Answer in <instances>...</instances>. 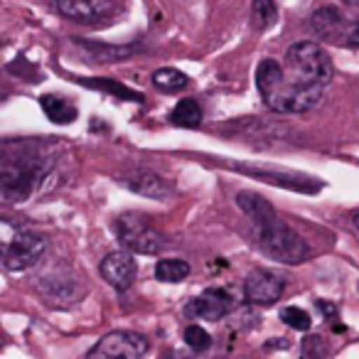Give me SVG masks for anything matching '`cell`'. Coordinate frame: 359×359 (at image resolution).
Segmentation results:
<instances>
[{
  "label": "cell",
  "instance_id": "1",
  "mask_svg": "<svg viewBox=\"0 0 359 359\" xmlns=\"http://www.w3.org/2000/svg\"><path fill=\"white\" fill-rule=\"evenodd\" d=\"M332 81V60L315 42H295L285 52V67L264 60L256 69V86L264 104L276 114H303L318 106Z\"/></svg>",
  "mask_w": 359,
  "mask_h": 359
},
{
  "label": "cell",
  "instance_id": "2",
  "mask_svg": "<svg viewBox=\"0 0 359 359\" xmlns=\"http://www.w3.org/2000/svg\"><path fill=\"white\" fill-rule=\"evenodd\" d=\"M55 140H0V197L25 202L40 190L57 165Z\"/></svg>",
  "mask_w": 359,
  "mask_h": 359
},
{
  "label": "cell",
  "instance_id": "3",
  "mask_svg": "<svg viewBox=\"0 0 359 359\" xmlns=\"http://www.w3.org/2000/svg\"><path fill=\"white\" fill-rule=\"evenodd\" d=\"M47 244L32 226L0 217V264L8 271H27L42 259Z\"/></svg>",
  "mask_w": 359,
  "mask_h": 359
},
{
  "label": "cell",
  "instance_id": "4",
  "mask_svg": "<svg viewBox=\"0 0 359 359\" xmlns=\"http://www.w3.org/2000/svg\"><path fill=\"white\" fill-rule=\"evenodd\" d=\"M254 234L256 244L266 256L280 261V264H303L310 259V246L305 244V239L298 231L290 229L285 222H280L278 217H269V219L254 222Z\"/></svg>",
  "mask_w": 359,
  "mask_h": 359
},
{
  "label": "cell",
  "instance_id": "5",
  "mask_svg": "<svg viewBox=\"0 0 359 359\" xmlns=\"http://www.w3.org/2000/svg\"><path fill=\"white\" fill-rule=\"evenodd\" d=\"M118 241L133 254L153 256L165 249V234L153 224V219L140 212H126L114 224Z\"/></svg>",
  "mask_w": 359,
  "mask_h": 359
},
{
  "label": "cell",
  "instance_id": "6",
  "mask_svg": "<svg viewBox=\"0 0 359 359\" xmlns=\"http://www.w3.org/2000/svg\"><path fill=\"white\" fill-rule=\"evenodd\" d=\"M148 352V339L138 332L130 330H116V332L106 334L96 347L89 349V357H126V359H138Z\"/></svg>",
  "mask_w": 359,
  "mask_h": 359
},
{
  "label": "cell",
  "instance_id": "7",
  "mask_svg": "<svg viewBox=\"0 0 359 359\" xmlns=\"http://www.w3.org/2000/svg\"><path fill=\"white\" fill-rule=\"evenodd\" d=\"M37 288H40L42 298H45L47 303L57 305V308H69V305L79 303L86 293L84 283H81L74 273H62V271H57V276H45V278H40Z\"/></svg>",
  "mask_w": 359,
  "mask_h": 359
},
{
  "label": "cell",
  "instance_id": "8",
  "mask_svg": "<svg viewBox=\"0 0 359 359\" xmlns=\"http://www.w3.org/2000/svg\"><path fill=\"white\" fill-rule=\"evenodd\" d=\"M283 278L266 269H254L244 280V295L251 305H273L283 295Z\"/></svg>",
  "mask_w": 359,
  "mask_h": 359
},
{
  "label": "cell",
  "instance_id": "9",
  "mask_svg": "<svg viewBox=\"0 0 359 359\" xmlns=\"http://www.w3.org/2000/svg\"><path fill=\"white\" fill-rule=\"evenodd\" d=\"M234 308V300L226 290L222 288H210L200 295V298L190 300V305L185 308L187 318L195 320H210V323H217V320L226 318Z\"/></svg>",
  "mask_w": 359,
  "mask_h": 359
},
{
  "label": "cell",
  "instance_id": "10",
  "mask_svg": "<svg viewBox=\"0 0 359 359\" xmlns=\"http://www.w3.org/2000/svg\"><path fill=\"white\" fill-rule=\"evenodd\" d=\"M135 273H138V266L135 259L130 256V251H114L101 261V276L109 285H114L116 290H126L133 285Z\"/></svg>",
  "mask_w": 359,
  "mask_h": 359
},
{
  "label": "cell",
  "instance_id": "11",
  "mask_svg": "<svg viewBox=\"0 0 359 359\" xmlns=\"http://www.w3.org/2000/svg\"><path fill=\"white\" fill-rule=\"evenodd\" d=\"M55 6L72 20H101L111 13V0H55Z\"/></svg>",
  "mask_w": 359,
  "mask_h": 359
},
{
  "label": "cell",
  "instance_id": "12",
  "mask_svg": "<svg viewBox=\"0 0 359 359\" xmlns=\"http://www.w3.org/2000/svg\"><path fill=\"white\" fill-rule=\"evenodd\" d=\"M310 25H313L315 35L323 37V40H339L342 32H344V37H347V30H344V18L337 8H330V6L320 8V11L313 15V20H310Z\"/></svg>",
  "mask_w": 359,
  "mask_h": 359
},
{
  "label": "cell",
  "instance_id": "13",
  "mask_svg": "<svg viewBox=\"0 0 359 359\" xmlns=\"http://www.w3.org/2000/svg\"><path fill=\"white\" fill-rule=\"evenodd\" d=\"M128 187L133 192H138V195L150 197V200H165V197L172 195V187H170V182H165L160 175L148 172V170L133 175V177L128 180Z\"/></svg>",
  "mask_w": 359,
  "mask_h": 359
},
{
  "label": "cell",
  "instance_id": "14",
  "mask_svg": "<svg viewBox=\"0 0 359 359\" xmlns=\"http://www.w3.org/2000/svg\"><path fill=\"white\" fill-rule=\"evenodd\" d=\"M40 104H42V111H45L47 118L55 121V123H62V126L76 121V114H79L74 104H69L67 99H62V96H55V94L42 96Z\"/></svg>",
  "mask_w": 359,
  "mask_h": 359
},
{
  "label": "cell",
  "instance_id": "15",
  "mask_svg": "<svg viewBox=\"0 0 359 359\" xmlns=\"http://www.w3.org/2000/svg\"><path fill=\"white\" fill-rule=\"evenodd\" d=\"M236 205L241 207V212H246V217H249L251 222L269 219V217L276 215L273 207L261 195H256V192H239V195H236Z\"/></svg>",
  "mask_w": 359,
  "mask_h": 359
},
{
  "label": "cell",
  "instance_id": "16",
  "mask_svg": "<svg viewBox=\"0 0 359 359\" xmlns=\"http://www.w3.org/2000/svg\"><path fill=\"white\" fill-rule=\"evenodd\" d=\"M202 121V109L195 99H182L170 114V123L180 126V128H195Z\"/></svg>",
  "mask_w": 359,
  "mask_h": 359
},
{
  "label": "cell",
  "instance_id": "17",
  "mask_svg": "<svg viewBox=\"0 0 359 359\" xmlns=\"http://www.w3.org/2000/svg\"><path fill=\"white\" fill-rule=\"evenodd\" d=\"M153 84L158 86L163 94H180L182 89H187L190 79H187V74H182L180 69L165 67V69H158L153 74Z\"/></svg>",
  "mask_w": 359,
  "mask_h": 359
},
{
  "label": "cell",
  "instance_id": "18",
  "mask_svg": "<svg viewBox=\"0 0 359 359\" xmlns=\"http://www.w3.org/2000/svg\"><path fill=\"white\" fill-rule=\"evenodd\" d=\"M190 276V264L182 259H163L155 266V278L163 283H180Z\"/></svg>",
  "mask_w": 359,
  "mask_h": 359
},
{
  "label": "cell",
  "instance_id": "19",
  "mask_svg": "<svg viewBox=\"0 0 359 359\" xmlns=\"http://www.w3.org/2000/svg\"><path fill=\"white\" fill-rule=\"evenodd\" d=\"M254 22L259 30H266L276 22V3L273 0H254Z\"/></svg>",
  "mask_w": 359,
  "mask_h": 359
},
{
  "label": "cell",
  "instance_id": "20",
  "mask_svg": "<svg viewBox=\"0 0 359 359\" xmlns=\"http://www.w3.org/2000/svg\"><path fill=\"white\" fill-rule=\"evenodd\" d=\"M280 320H283V323L288 325V327L300 330V332L310 330V325H313L310 315L305 313L303 308H295V305H290V308H283V310H280Z\"/></svg>",
  "mask_w": 359,
  "mask_h": 359
},
{
  "label": "cell",
  "instance_id": "21",
  "mask_svg": "<svg viewBox=\"0 0 359 359\" xmlns=\"http://www.w3.org/2000/svg\"><path fill=\"white\" fill-rule=\"evenodd\" d=\"M185 342H187V347L195 349V352H205V349L212 344V337L205 327H200V325H190V327L185 330Z\"/></svg>",
  "mask_w": 359,
  "mask_h": 359
},
{
  "label": "cell",
  "instance_id": "22",
  "mask_svg": "<svg viewBox=\"0 0 359 359\" xmlns=\"http://www.w3.org/2000/svg\"><path fill=\"white\" fill-rule=\"evenodd\" d=\"M89 86H94V89H104V91H109V94H118V96H123V99H143V96H138V94H133V91H128V89H123V86L118 84V81H86Z\"/></svg>",
  "mask_w": 359,
  "mask_h": 359
},
{
  "label": "cell",
  "instance_id": "23",
  "mask_svg": "<svg viewBox=\"0 0 359 359\" xmlns=\"http://www.w3.org/2000/svg\"><path fill=\"white\" fill-rule=\"evenodd\" d=\"M344 42H347L349 47H359V22H354V25L349 27L347 37H344Z\"/></svg>",
  "mask_w": 359,
  "mask_h": 359
},
{
  "label": "cell",
  "instance_id": "24",
  "mask_svg": "<svg viewBox=\"0 0 359 359\" xmlns=\"http://www.w3.org/2000/svg\"><path fill=\"white\" fill-rule=\"evenodd\" d=\"M318 308H320V310H323V313H325V315H327V318H330V320H334V315H337V310H334V308H332V305H327V303H318Z\"/></svg>",
  "mask_w": 359,
  "mask_h": 359
},
{
  "label": "cell",
  "instance_id": "25",
  "mask_svg": "<svg viewBox=\"0 0 359 359\" xmlns=\"http://www.w3.org/2000/svg\"><path fill=\"white\" fill-rule=\"evenodd\" d=\"M344 3H349V6H354V8H359V0H344Z\"/></svg>",
  "mask_w": 359,
  "mask_h": 359
},
{
  "label": "cell",
  "instance_id": "26",
  "mask_svg": "<svg viewBox=\"0 0 359 359\" xmlns=\"http://www.w3.org/2000/svg\"><path fill=\"white\" fill-rule=\"evenodd\" d=\"M354 226L359 229V215H354Z\"/></svg>",
  "mask_w": 359,
  "mask_h": 359
},
{
  "label": "cell",
  "instance_id": "27",
  "mask_svg": "<svg viewBox=\"0 0 359 359\" xmlns=\"http://www.w3.org/2000/svg\"><path fill=\"white\" fill-rule=\"evenodd\" d=\"M3 96H6V89H3V84H0V99H3Z\"/></svg>",
  "mask_w": 359,
  "mask_h": 359
}]
</instances>
